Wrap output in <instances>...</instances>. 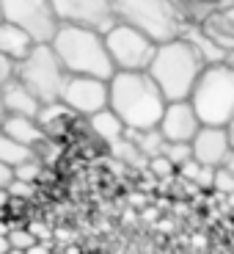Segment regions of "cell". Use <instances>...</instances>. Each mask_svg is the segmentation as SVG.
<instances>
[{
	"label": "cell",
	"mask_w": 234,
	"mask_h": 254,
	"mask_svg": "<svg viewBox=\"0 0 234 254\" xmlns=\"http://www.w3.org/2000/svg\"><path fill=\"white\" fill-rule=\"evenodd\" d=\"M6 204H11V193L6 188H0V210L6 207Z\"/></svg>",
	"instance_id": "31"
},
{
	"label": "cell",
	"mask_w": 234,
	"mask_h": 254,
	"mask_svg": "<svg viewBox=\"0 0 234 254\" xmlns=\"http://www.w3.org/2000/svg\"><path fill=\"white\" fill-rule=\"evenodd\" d=\"M0 94H3V102H6V111H8V114L36 116L39 111H42V100H39V97L33 94V91L28 89L25 83L19 80V77L8 80L6 86L0 89Z\"/></svg>",
	"instance_id": "14"
},
{
	"label": "cell",
	"mask_w": 234,
	"mask_h": 254,
	"mask_svg": "<svg viewBox=\"0 0 234 254\" xmlns=\"http://www.w3.org/2000/svg\"><path fill=\"white\" fill-rule=\"evenodd\" d=\"M226 130H229V138H232V146H234V116H232V122L226 125Z\"/></svg>",
	"instance_id": "34"
},
{
	"label": "cell",
	"mask_w": 234,
	"mask_h": 254,
	"mask_svg": "<svg viewBox=\"0 0 234 254\" xmlns=\"http://www.w3.org/2000/svg\"><path fill=\"white\" fill-rule=\"evenodd\" d=\"M8 243H11V252H33L36 246V235L25 227H11L8 229Z\"/></svg>",
	"instance_id": "24"
},
{
	"label": "cell",
	"mask_w": 234,
	"mask_h": 254,
	"mask_svg": "<svg viewBox=\"0 0 234 254\" xmlns=\"http://www.w3.org/2000/svg\"><path fill=\"white\" fill-rule=\"evenodd\" d=\"M105 42H108V53L116 69H149L160 45L149 33L127 22H116L110 31H105Z\"/></svg>",
	"instance_id": "7"
},
{
	"label": "cell",
	"mask_w": 234,
	"mask_h": 254,
	"mask_svg": "<svg viewBox=\"0 0 234 254\" xmlns=\"http://www.w3.org/2000/svg\"><path fill=\"white\" fill-rule=\"evenodd\" d=\"M52 47L69 75H94L105 80L116 75V64L108 53V42L102 31L83 25H61L52 36Z\"/></svg>",
	"instance_id": "3"
},
{
	"label": "cell",
	"mask_w": 234,
	"mask_h": 254,
	"mask_svg": "<svg viewBox=\"0 0 234 254\" xmlns=\"http://www.w3.org/2000/svg\"><path fill=\"white\" fill-rule=\"evenodd\" d=\"M212 190H218L221 196H234V174L226 166L215 169V180H212Z\"/></svg>",
	"instance_id": "25"
},
{
	"label": "cell",
	"mask_w": 234,
	"mask_h": 254,
	"mask_svg": "<svg viewBox=\"0 0 234 254\" xmlns=\"http://www.w3.org/2000/svg\"><path fill=\"white\" fill-rule=\"evenodd\" d=\"M229 61H232V64H234V53H232V56H229Z\"/></svg>",
	"instance_id": "35"
},
{
	"label": "cell",
	"mask_w": 234,
	"mask_h": 254,
	"mask_svg": "<svg viewBox=\"0 0 234 254\" xmlns=\"http://www.w3.org/2000/svg\"><path fill=\"white\" fill-rule=\"evenodd\" d=\"M201 116L193 108L190 100H174L165 105V114L160 119V133L165 135V141H190L196 138V133L201 130Z\"/></svg>",
	"instance_id": "11"
},
{
	"label": "cell",
	"mask_w": 234,
	"mask_h": 254,
	"mask_svg": "<svg viewBox=\"0 0 234 254\" xmlns=\"http://www.w3.org/2000/svg\"><path fill=\"white\" fill-rule=\"evenodd\" d=\"M33 155H36V146H28L0 130V160H6L8 166H19L28 158H33Z\"/></svg>",
	"instance_id": "20"
},
{
	"label": "cell",
	"mask_w": 234,
	"mask_h": 254,
	"mask_svg": "<svg viewBox=\"0 0 234 254\" xmlns=\"http://www.w3.org/2000/svg\"><path fill=\"white\" fill-rule=\"evenodd\" d=\"M0 19H3V11H0Z\"/></svg>",
	"instance_id": "36"
},
{
	"label": "cell",
	"mask_w": 234,
	"mask_h": 254,
	"mask_svg": "<svg viewBox=\"0 0 234 254\" xmlns=\"http://www.w3.org/2000/svg\"><path fill=\"white\" fill-rule=\"evenodd\" d=\"M61 25H83L94 31H110L119 22L113 0H52Z\"/></svg>",
	"instance_id": "10"
},
{
	"label": "cell",
	"mask_w": 234,
	"mask_h": 254,
	"mask_svg": "<svg viewBox=\"0 0 234 254\" xmlns=\"http://www.w3.org/2000/svg\"><path fill=\"white\" fill-rule=\"evenodd\" d=\"M14 77H17V61L11 56H6V53H0V89L8 80H14Z\"/></svg>",
	"instance_id": "28"
},
{
	"label": "cell",
	"mask_w": 234,
	"mask_h": 254,
	"mask_svg": "<svg viewBox=\"0 0 234 254\" xmlns=\"http://www.w3.org/2000/svg\"><path fill=\"white\" fill-rule=\"evenodd\" d=\"M14 174H17L19 180H28V183H36V180H42V174H45V160H42V155H33V158H28L25 163L14 166Z\"/></svg>",
	"instance_id": "23"
},
{
	"label": "cell",
	"mask_w": 234,
	"mask_h": 254,
	"mask_svg": "<svg viewBox=\"0 0 234 254\" xmlns=\"http://www.w3.org/2000/svg\"><path fill=\"white\" fill-rule=\"evenodd\" d=\"M0 254H11V243H8V232H0Z\"/></svg>",
	"instance_id": "30"
},
{
	"label": "cell",
	"mask_w": 234,
	"mask_h": 254,
	"mask_svg": "<svg viewBox=\"0 0 234 254\" xmlns=\"http://www.w3.org/2000/svg\"><path fill=\"white\" fill-rule=\"evenodd\" d=\"M127 135L140 146V152H143L146 158H154V155L163 152L165 135L160 133V127H149V130H127Z\"/></svg>",
	"instance_id": "21"
},
{
	"label": "cell",
	"mask_w": 234,
	"mask_h": 254,
	"mask_svg": "<svg viewBox=\"0 0 234 254\" xmlns=\"http://www.w3.org/2000/svg\"><path fill=\"white\" fill-rule=\"evenodd\" d=\"M177 3L182 6L190 25H201L209 17H215L221 11H229V6H232L234 0H177Z\"/></svg>",
	"instance_id": "18"
},
{
	"label": "cell",
	"mask_w": 234,
	"mask_h": 254,
	"mask_svg": "<svg viewBox=\"0 0 234 254\" xmlns=\"http://www.w3.org/2000/svg\"><path fill=\"white\" fill-rule=\"evenodd\" d=\"M204 66H207V58L201 56L198 45L187 33H182V36L157 45V53L149 64V75L157 80L168 102L190 100Z\"/></svg>",
	"instance_id": "2"
},
{
	"label": "cell",
	"mask_w": 234,
	"mask_h": 254,
	"mask_svg": "<svg viewBox=\"0 0 234 254\" xmlns=\"http://www.w3.org/2000/svg\"><path fill=\"white\" fill-rule=\"evenodd\" d=\"M113 11L119 22L140 28L154 42L177 39L190 28L177 0H113Z\"/></svg>",
	"instance_id": "4"
},
{
	"label": "cell",
	"mask_w": 234,
	"mask_h": 254,
	"mask_svg": "<svg viewBox=\"0 0 234 254\" xmlns=\"http://www.w3.org/2000/svg\"><path fill=\"white\" fill-rule=\"evenodd\" d=\"M17 77L42 102H52V100H61L63 83H66L69 72L58 58L52 42H39L22 61H17Z\"/></svg>",
	"instance_id": "6"
},
{
	"label": "cell",
	"mask_w": 234,
	"mask_h": 254,
	"mask_svg": "<svg viewBox=\"0 0 234 254\" xmlns=\"http://www.w3.org/2000/svg\"><path fill=\"white\" fill-rule=\"evenodd\" d=\"M201 28L215 39L229 56H232V53H234V17H232V14H229V11L215 14V17H209L207 22H201Z\"/></svg>",
	"instance_id": "19"
},
{
	"label": "cell",
	"mask_w": 234,
	"mask_h": 254,
	"mask_svg": "<svg viewBox=\"0 0 234 254\" xmlns=\"http://www.w3.org/2000/svg\"><path fill=\"white\" fill-rule=\"evenodd\" d=\"M86 125H89L91 135H96L102 144H113V141L121 138V135H127L124 119H121L110 105L108 108H102V111H96V114H91L89 119H86Z\"/></svg>",
	"instance_id": "16"
},
{
	"label": "cell",
	"mask_w": 234,
	"mask_h": 254,
	"mask_svg": "<svg viewBox=\"0 0 234 254\" xmlns=\"http://www.w3.org/2000/svg\"><path fill=\"white\" fill-rule=\"evenodd\" d=\"M165 105L168 100L149 69H116L110 77V108L124 119L127 130L157 127Z\"/></svg>",
	"instance_id": "1"
},
{
	"label": "cell",
	"mask_w": 234,
	"mask_h": 254,
	"mask_svg": "<svg viewBox=\"0 0 234 254\" xmlns=\"http://www.w3.org/2000/svg\"><path fill=\"white\" fill-rule=\"evenodd\" d=\"M232 149V138H229V130L223 125H201V130L193 138V158L204 166H212V169L226 163Z\"/></svg>",
	"instance_id": "12"
},
{
	"label": "cell",
	"mask_w": 234,
	"mask_h": 254,
	"mask_svg": "<svg viewBox=\"0 0 234 254\" xmlns=\"http://www.w3.org/2000/svg\"><path fill=\"white\" fill-rule=\"evenodd\" d=\"M223 166H226L229 172L234 174V149H232V152H229V158H226V163H223Z\"/></svg>",
	"instance_id": "33"
},
{
	"label": "cell",
	"mask_w": 234,
	"mask_h": 254,
	"mask_svg": "<svg viewBox=\"0 0 234 254\" xmlns=\"http://www.w3.org/2000/svg\"><path fill=\"white\" fill-rule=\"evenodd\" d=\"M190 102L204 125L226 127L234 116V64L229 58L207 64L190 94Z\"/></svg>",
	"instance_id": "5"
},
{
	"label": "cell",
	"mask_w": 234,
	"mask_h": 254,
	"mask_svg": "<svg viewBox=\"0 0 234 254\" xmlns=\"http://www.w3.org/2000/svg\"><path fill=\"white\" fill-rule=\"evenodd\" d=\"M3 133H8L11 138L22 141V144H28V146H39L47 138L45 127L39 125L36 116H22V114H8L6 125H3Z\"/></svg>",
	"instance_id": "17"
},
{
	"label": "cell",
	"mask_w": 234,
	"mask_h": 254,
	"mask_svg": "<svg viewBox=\"0 0 234 254\" xmlns=\"http://www.w3.org/2000/svg\"><path fill=\"white\" fill-rule=\"evenodd\" d=\"M8 193H11V202H31L36 196V183H28V180H14L8 185Z\"/></svg>",
	"instance_id": "26"
},
{
	"label": "cell",
	"mask_w": 234,
	"mask_h": 254,
	"mask_svg": "<svg viewBox=\"0 0 234 254\" xmlns=\"http://www.w3.org/2000/svg\"><path fill=\"white\" fill-rule=\"evenodd\" d=\"M36 45L39 42L25 31V28L14 25L8 19H0V53L11 56L14 61H22Z\"/></svg>",
	"instance_id": "15"
},
{
	"label": "cell",
	"mask_w": 234,
	"mask_h": 254,
	"mask_svg": "<svg viewBox=\"0 0 234 254\" xmlns=\"http://www.w3.org/2000/svg\"><path fill=\"white\" fill-rule=\"evenodd\" d=\"M3 19L25 28L36 42H52V36L61 28L52 0H0Z\"/></svg>",
	"instance_id": "8"
},
{
	"label": "cell",
	"mask_w": 234,
	"mask_h": 254,
	"mask_svg": "<svg viewBox=\"0 0 234 254\" xmlns=\"http://www.w3.org/2000/svg\"><path fill=\"white\" fill-rule=\"evenodd\" d=\"M160 155H165V158L171 160L174 166H182L185 160H190L193 158V144H190V141H165L163 144V152Z\"/></svg>",
	"instance_id": "22"
},
{
	"label": "cell",
	"mask_w": 234,
	"mask_h": 254,
	"mask_svg": "<svg viewBox=\"0 0 234 254\" xmlns=\"http://www.w3.org/2000/svg\"><path fill=\"white\" fill-rule=\"evenodd\" d=\"M17 180V174H14V166H8L6 160H0V188H6L8 190V185Z\"/></svg>",
	"instance_id": "29"
},
{
	"label": "cell",
	"mask_w": 234,
	"mask_h": 254,
	"mask_svg": "<svg viewBox=\"0 0 234 254\" xmlns=\"http://www.w3.org/2000/svg\"><path fill=\"white\" fill-rule=\"evenodd\" d=\"M36 119H39V125L45 127L47 138L58 141V135L66 133V127L75 119H80V116H77L63 100H52V102H42V111L36 114Z\"/></svg>",
	"instance_id": "13"
},
{
	"label": "cell",
	"mask_w": 234,
	"mask_h": 254,
	"mask_svg": "<svg viewBox=\"0 0 234 254\" xmlns=\"http://www.w3.org/2000/svg\"><path fill=\"white\" fill-rule=\"evenodd\" d=\"M61 100L80 119H89L91 114L110 105V80L94 75H69L66 83H63Z\"/></svg>",
	"instance_id": "9"
},
{
	"label": "cell",
	"mask_w": 234,
	"mask_h": 254,
	"mask_svg": "<svg viewBox=\"0 0 234 254\" xmlns=\"http://www.w3.org/2000/svg\"><path fill=\"white\" fill-rule=\"evenodd\" d=\"M6 116H8V111H6V102H3V94H0V130L6 125Z\"/></svg>",
	"instance_id": "32"
},
{
	"label": "cell",
	"mask_w": 234,
	"mask_h": 254,
	"mask_svg": "<svg viewBox=\"0 0 234 254\" xmlns=\"http://www.w3.org/2000/svg\"><path fill=\"white\" fill-rule=\"evenodd\" d=\"M152 174H157V177H171V174H177V166L171 163V160L165 158V155H154V158H149V166H146Z\"/></svg>",
	"instance_id": "27"
}]
</instances>
